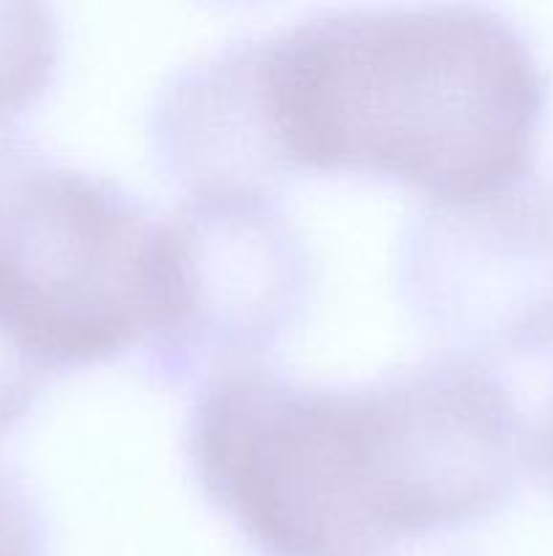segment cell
<instances>
[{
  "instance_id": "cell-1",
  "label": "cell",
  "mask_w": 553,
  "mask_h": 556,
  "mask_svg": "<svg viewBox=\"0 0 553 556\" xmlns=\"http://www.w3.org/2000/svg\"><path fill=\"white\" fill-rule=\"evenodd\" d=\"M188 459L258 556H390L502 508L526 429L497 375L453 353L345 386L249 367L204 383Z\"/></svg>"
},
{
  "instance_id": "cell-2",
  "label": "cell",
  "mask_w": 553,
  "mask_h": 556,
  "mask_svg": "<svg viewBox=\"0 0 553 556\" xmlns=\"http://www.w3.org/2000/svg\"><path fill=\"white\" fill-rule=\"evenodd\" d=\"M287 172L358 174L466 206L520 188L545 114L524 33L486 5L309 16L255 38Z\"/></svg>"
},
{
  "instance_id": "cell-3",
  "label": "cell",
  "mask_w": 553,
  "mask_h": 556,
  "mask_svg": "<svg viewBox=\"0 0 553 556\" xmlns=\"http://www.w3.org/2000/svg\"><path fill=\"white\" fill-rule=\"evenodd\" d=\"M157 223L119 185L0 134V434L60 372L144 345Z\"/></svg>"
},
{
  "instance_id": "cell-4",
  "label": "cell",
  "mask_w": 553,
  "mask_h": 556,
  "mask_svg": "<svg viewBox=\"0 0 553 556\" xmlns=\"http://www.w3.org/2000/svg\"><path fill=\"white\" fill-rule=\"evenodd\" d=\"M155 320L144 342L166 383L260 367L301 320L312 271L274 201L184 199L157 223Z\"/></svg>"
},
{
  "instance_id": "cell-5",
  "label": "cell",
  "mask_w": 553,
  "mask_h": 556,
  "mask_svg": "<svg viewBox=\"0 0 553 556\" xmlns=\"http://www.w3.org/2000/svg\"><path fill=\"white\" fill-rule=\"evenodd\" d=\"M551 217L518 188L480 204H428L410 223L401 288L453 356L486 364L551 340Z\"/></svg>"
},
{
  "instance_id": "cell-6",
  "label": "cell",
  "mask_w": 553,
  "mask_h": 556,
  "mask_svg": "<svg viewBox=\"0 0 553 556\" xmlns=\"http://www.w3.org/2000/svg\"><path fill=\"white\" fill-rule=\"evenodd\" d=\"M152 144L188 199H276L291 172L263 106L255 38L190 65L163 90Z\"/></svg>"
},
{
  "instance_id": "cell-7",
  "label": "cell",
  "mask_w": 553,
  "mask_h": 556,
  "mask_svg": "<svg viewBox=\"0 0 553 556\" xmlns=\"http://www.w3.org/2000/svg\"><path fill=\"white\" fill-rule=\"evenodd\" d=\"M57 65V25L43 5H0V134L33 106Z\"/></svg>"
},
{
  "instance_id": "cell-8",
  "label": "cell",
  "mask_w": 553,
  "mask_h": 556,
  "mask_svg": "<svg viewBox=\"0 0 553 556\" xmlns=\"http://www.w3.org/2000/svg\"><path fill=\"white\" fill-rule=\"evenodd\" d=\"M0 556H49V525L25 472L0 456Z\"/></svg>"
},
{
  "instance_id": "cell-9",
  "label": "cell",
  "mask_w": 553,
  "mask_h": 556,
  "mask_svg": "<svg viewBox=\"0 0 553 556\" xmlns=\"http://www.w3.org/2000/svg\"><path fill=\"white\" fill-rule=\"evenodd\" d=\"M545 459L553 470V416H551V424H548V432H545Z\"/></svg>"
}]
</instances>
